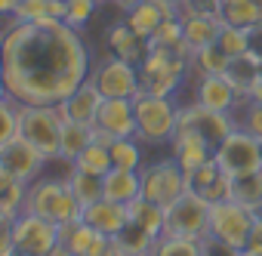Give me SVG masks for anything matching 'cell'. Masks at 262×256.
I'll use <instances>...</instances> for the list:
<instances>
[{
	"label": "cell",
	"instance_id": "cell-1",
	"mask_svg": "<svg viewBox=\"0 0 262 256\" xmlns=\"http://www.w3.org/2000/svg\"><path fill=\"white\" fill-rule=\"evenodd\" d=\"M80 31L65 22H10L4 34V93L22 105H59L90 80Z\"/></svg>",
	"mask_w": 262,
	"mask_h": 256
},
{
	"label": "cell",
	"instance_id": "cell-2",
	"mask_svg": "<svg viewBox=\"0 0 262 256\" xmlns=\"http://www.w3.org/2000/svg\"><path fill=\"white\" fill-rule=\"evenodd\" d=\"M191 71V50H167V47H151L148 56L139 65V83L142 93L151 96H173L185 74Z\"/></svg>",
	"mask_w": 262,
	"mask_h": 256
},
{
	"label": "cell",
	"instance_id": "cell-3",
	"mask_svg": "<svg viewBox=\"0 0 262 256\" xmlns=\"http://www.w3.org/2000/svg\"><path fill=\"white\" fill-rule=\"evenodd\" d=\"M25 210L37 213V216H43L56 225H65V222L80 219L83 204L77 201V195L71 191V182L65 176V179H37V182H31L28 195H25Z\"/></svg>",
	"mask_w": 262,
	"mask_h": 256
},
{
	"label": "cell",
	"instance_id": "cell-4",
	"mask_svg": "<svg viewBox=\"0 0 262 256\" xmlns=\"http://www.w3.org/2000/svg\"><path fill=\"white\" fill-rule=\"evenodd\" d=\"M136 108V139L145 145H161V142H173L176 123H179V108L170 96H151V93H139L133 99Z\"/></svg>",
	"mask_w": 262,
	"mask_h": 256
},
{
	"label": "cell",
	"instance_id": "cell-5",
	"mask_svg": "<svg viewBox=\"0 0 262 256\" xmlns=\"http://www.w3.org/2000/svg\"><path fill=\"white\" fill-rule=\"evenodd\" d=\"M62 126L65 117L59 105H25L19 120V136L47 155V161H59L62 152Z\"/></svg>",
	"mask_w": 262,
	"mask_h": 256
},
{
	"label": "cell",
	"instance_id": "cell-6",
	"mask_svg": "<svg viewBox=\"0 0 262 256\" xmlns=\"http://www.w3.org/2000/svg\"><path fill=\"white\" fill-rule=\"evenodd\" d=\"M219 161V167L231 176V179H241V176H250V173H259L262 170V139L253 136L250 130L237 126L225 136V142L216 148L213 155Z\"/></svg>",
	"mask_w": 262,
	"mask_h": 256
},
{
	"label": "cell",
	"instance_id": "cell-7",
	"mask_svg": "<svg viewBox=\"0 0 262 256\" xmlns=\"http://www.w3.org/2000/svg\"><path fill=\"white\" fill-rule=\"evenodd\" d=\"M210 210L213 204L204 201L194 191H185L173 207H167L164 216V234L173 238H207L210 234Z\"/></svg>",
	"mask_w": 262,
	"mask_h": 256
},
{
	"label": "cell",
	"instance_id": "cell-8",
	"mask_svg": "<svg viewBox=\"0 0 262 256\" xmlns=\"http://www.w3.org/2000/svg\"><path fill=\"white\" fill-rule=\"evenodd\" d=\"M142 173V198L155 201L158 207H173L185 191H188V182H185V170L170 158V161H158V164H148L139 170Z\"/></svg>",
	"mask_w": 262,
	"mask_h": 256
},
{
	"label": "cell",
	"instance_id": "cell-9",
	"mask_svg": "<svg viewBox=\"0 0 262 256\" xmlns=\"http://www.w3.org/2000/svg\"><path fill=\"white\" fill-rule=\"evenodd\" d=\"M176 130L198 133L204 142H210L213 148H219L225 142V136L231 130H237V120L231 117V111H216V108H207V105L194 102V105H182L179 108Z\"/></svg>",
	"mask_w": 262,
	"mask_h": 256
},
{
	"label": "cell",
	"instance_id": "cell-10",
	"mask_svg": "<svg viewBox=\"0 0 262 256\" xmlns=\"http://www.w3.org/2000/svg\"><path fill=\"white\" fill-rule=\"evenodd\" d=\"M90 80L99 87V93H102L105 99H136V96L142 93L139 65L126 62V59H117V56L102 59V62L90 71Z\"/></svg>",
	"mask_w": 262,
	"mask_h": 256
},
{
	"label": "cell",
	"instance_id": "cell-11",
	"mask_svg": "<svg viewBox=\"0 0 262 256\" xmlns=\"http://www.w3.org/2000/svg\"><path fill=\"white\" fill-rule=\"evenodd\" d=\"M253 222H256V213L250 207L237 204L234 198L222 201V204H213V210H210V238H216V241H222L234 250H244Z\"/></svg>",
	"mask_w": 262,
	"mask_h": 256
},
{
	"label": "cell",
	"instance_id": "cell-12",
	"mask_svg": "<svg viewBox=\"0 0 262 256\" xmlns=\"http://www.w3.org/2000/svg\"><path fill=\"white\" fill-rule=\"evenodd\" d=\"M10 231H13V241H16L19 253H31V256H50L62 244L59 225L37 216V213H28V210L13 219Z\"/></svg>",
	"mask_w": 262,
	"mask_h": 256
},
{
	"label": "cell",
	"instance_id": "cell-13",
	"mask_svg": "<svg viewBox=\"0 0 262 256\" xmlns=\"http://www.w3.org/2000/svg\"><path fill=\"white\" fill-rule=\"evenodd\" d=\"M47 164H50L47 155L40 148H34L28 139H22V136H16L10 142H0V170L22 179V182H28V185L40 176V170Z\"/></svg>",
	"mask_w": 262,
	"mask_h": 256
},
{
	"label": "cell",
	"instance_id": "cell-14",
	"mask_svg": "<svg viewBox=\"0 0 262 256\" xmlns=\"http://www.w3.org/2000/svg\"><path fill=\"white\" fill-rule=\"evenodd\" d=\"M185 182H188V191L201 195L204 201L210 204H222V201H231V188H234V179L219 167V161H207L204 167L185 173Z\"/></svg>",
	"mask_w": 262,
	"mask_h": 256
},
{
	"label": "cell",
	"instance_id": "cell-15",
	"mask_svg": "<svg viewBox=\"0 0 262 256\" xmlns=\"http://www.w3.org/2000/svg\"><path fill=\"white\" fill-rule=\"evenodd\" d=\"M102 102H105V96L99 93V87H96L93 80H86V83H80V87H77L65 102H59V111H62V117H65V120H71V123L96 126Z\"/></svg>",
	"mask_w": 262,
	"mask_h": 256
},
{
	"label": "cell",
	"instance_id": "cell-16",
	"mask_svg": "<svg viewBox=\"0 0 262 256\" xmlns=\"http://www.w3.org/2000/svg\"><path fill=\"white\" fill-rule=\"evenodd\" d=\"M96 126H102V130L111 133L114 139L136 136V108H133V99H105L102 108H99Z\"/></svg>",
	"mask_w": 262,
	"mask_h": 256
},
{
	"label": "cell",
	"instance_id": "cell-17",
	"mask_svg": "<svg viewBox=\"0 0 262 256\" xmlns=\"http://www.w3.org/2000/svg\"><path fill=\"white\" fill-rule=\"evenodd\" d=\"M105 44H108L111 56L126 59V62H133V65H142V59H145L148 50H151V44H148L142 34H136L133 28H129L126 19H120V22H114V25L108 28Z\"/></svg>",
	"mask_w": 262,
	"mask_h": 256
},
{
	"label": "cell",
	"instance_id": "cell-18",
	"mask_svg": "<svg viewBox=\"0 0 262 256\" xmlns=\"http://www.w3.org/2000/svg\"><path fill=\"white\" fill-rule=\"evenodd\" d=\"M179 19H182V34H185V44L191 50H201L207 44H216L225 22L216 16V13H194V10H179Z\"/></svg>",
	"mask_w": 262,
	"mask_h": 256
},
{
	"label": "cell",
	"instance_id": "cell-19",
	"mask_svg": "<svg viewBox=\"0 0 262 256\" xmlns=\"http://www.w3.org/2000/svg\"><path fill=\"white\" fill-rule=\"evenodd\" d=\"M173 16H179V10L170 7V4H164V0H142V4H136L129 13H123V19L129 22V28H133L136 34H142L145 40H148L167 19H173Z\"/></svg>",
	"mask_w": 262,
	"mask_h": 256
},
{
	"label": "cell",
	"instance_id": "cell-20",
	"mask_svg": "<svg viewBox=\"0 0 262 256\" xmlns=\"http://www.w3.org/2000/svg\"><path fill=\"white\" fill-rule=\"evenodd\" d=\"M213 155H216V148L210 142H204L198 133H188V130H176L173 133V161L185 173L204 167L207 161H213Z\"/></svg>",
	"mask_w": 262,
	"mask_h": 256
},
{
	"label": "cell",
	"instance_id": "cell-21",
	"mask_svg": "<svg viewBox=\"0 0 262 256\" xmlns=\"http://www.w3.org/2000/svg\"><path fill=\"white\" fill-rule=\"evenodd\" d=\"M237 99L241 96H237V90L231 87V80L225 74H204V77H198L194 102H201L207 108H216V111H231Z\"/></svg>",
	"mask_w": 262,
	"mask_h": 256
},
{
	"label": "cell",
	"instance_id": "cell-22",
	"mask_svg": "<svg viewBox=\"0 0 262 256\" xmlns=\"http://www.w3.org/2000/svg\"><path fill=\"white\" fill-rule=\"evenodd\" d=\"M80 219H83L86 225H93L96 231H102V234L114 238V234L126 225V204H117V201L102 198V201H96V204L83 207Z\"/></svg>",
	"mask_w": 262,
	"mask_h": 256
},
{
	"label": "cell",
	"instance_id": "cell-23",
	"mask_svg": "<svg viewBox=\"0 0 262 256\" xmlns=\"http://www.w3.org/2000/svg\"><path fill=\"white\" fill-rule=\"evenodd\" d=\"M105 185V198L117 201V204H129L142 195V173L139 170H123V167H111L102 176Z\"/></svg>",
	"mask_w": 262,
	"mask_h": 256
},
{
	"label": "cell",
	"instance_id": "cell-24",
	"mask_svg": "<svg viewBox=\"0 0 262 256\" xmlns=\"http://www.w3.org/2000/svg\"><path fill=\"white\" fill-rule=\"evenodd\" d=\"M114 241H117L123 256H151V250L158 244V234H151L142 222L129 219V213H126V225L114 234Z\"/></svg>",
	"mask_w": 262,
	"mask_h": 256
},
{
	"label": "cell",
	"instance_id": "cell-25",
	"mask_svg": "<svg viewBox=\"0 0 262 256\" xmlns=\"http://www.w3.org/2000/svg\"><path fill=\"white\" fill-rule=\"evenodd\" d=\"M25 195L28 182L0 170V219H4V225H13V219L25 210Z\"/></svg>",
	"mask_w": 262,
	"mask_h": 256
},
{
	"label": "cell",
	"instance_id": "cell-26",
	"mask_svg": "<svg viewBox=\"0 0 262 256\" xmlns=\"http://www.w3.org/2000/svg\"><path fill=\"white\" fill-rule=\"evenodd\" d=\"M259 74H262V62H259L256 56H250V53L234 56L231 65L225 68V77L231 80V87L237 90V96L247 99V102H250V90H253V83L259 80Z\"/></svg>",
	"mask_w": 262,
	"mask_h": 256
},
{
	"label": "cell",
	"instance_id": "cell-27",
	"mask_svg": "<svg viewBox=\"0 0 262 256\" xmlns=\"http://www.w3.org/2000/svg\"><path fill=\"white\" fill-rule=\"evenodd\" d=\"M216 16L234 28H250L262 22V10L256 7V0H216Z\"/></svg>",
	"mask_w": 262,
	"mask_h": 256
},
{
	"label": "cell",
	"instance_id": "cell-28",
	"mask_svg": "<svg viewBox=\"0 0 262 256\" xmlns=\"http://www.w3.org/2000/svg\"><path fill=\"white\" fill-rule=\"evenodd\" d=\"M231 65V56L219 47V40L216 44H207V47H201V50H194L191 53V68L204 77V74H225V68Z\"/></svg>",
	"mask_w": 262,
	"mask_h": 256
},
{
	"label": "cell",
	"instance_id": "cell-29",
	"mask_svg": "<svg viewBox=\"0 0 262 256\" xmlns=\"http://www.w3.org/2000/svg\"><path fill=\"white\" fill-rule=\"evenodd\" d=\"M68 182H71V191L77 195V201H80L83 207H90V204H96V201H102V198H105L102 176H96V173H86V170H77L74 164H71Z\"/></svg>",
	"mask_w": 262,
	"mask_h": 256
},
{
	"label": "cell",
	"instance_id": "cell-30",
	"mask_svg": "<svg viewBox=\"0 0 262 256\" xmlns=\"http://www.w3.org/2000/svg\"><path fill=\"white\" fill-rule=\"evenodd\" d=\"M90 142H93V126L65 120V126H62V152H59V161L74 164V158H77Z\"/></svg>",
	"mask_w": 262,
	"mask_h": 256
},
{
	"label": "cell",
	"instance_id": "cell-31",
	"mask_svg": "<svg viewBox=\"0 0 262 256\" xmlns=\"http://www.w3.org/2000/svg\"><path fill=\"white\" fill-rule=\"evenodd\" d=\"M74 167H77V170H86V173H96V176H105V173L114 167V161H111V148L93 139V142L74 158Z\"/></svg>",
	"mask_w": 262,
	"mask_h": 256
},
{
	"label": "cell",
	"instance_id": "cell-32",
	"mask_svg": "<svg viewBox=\"0 0 262 256\" xmlns=\"http://www.w3.org/2000/svg\"><path fill=\"white\" fill-rule=\"evenodd\" d=\"M151 256H207L204 253V238H173V234H161Z\"/></svg>",
	"mask_w": 262,
	"mask_h": 256
},
{
	"label": "cell",
	"instance_id": "cell-33",
	"mask_svg": "<svg viewBox=\"0 0 262 256\" xmlns=\"http://www.w3.org/2000/svg\"><path fill=\"white\" fill-rule=\"evenodd\" d=\"M231 198H234L237 204L250 207L253 213H259V210H262V170H259V173H250V176L234 179Z\"/></svg>",
	"mask_w": 262,
	"mask_h": 256
},
{
	"label": "cell",
	"instance_id": "cell-34",
	"mask_svg": "<svg viewBox=\"0 0 262 256\" xmlns=\"http://www.w3.org/2000/svg\"><path fill=\"white\" fill-rule=\"evenodd\" d=\"M111 161L114 167L123 170H142V148L136 136H126V139H114L111 142Z\"/></svg>",
	"mask_w": 262,
	"mask_h": 256
},
{
	"label": "cell",
	"instance_id": "cell-35",
	"mask_svg": "<svg viewBox=\"0 0 262 256\" xmlns=\"http://www.w3.org/2000/svg\"><path fill=\"white\" fill-rule=\"evenodd\" d=\"M99 4H102V0H65V25L74 28V31L86 28V22L99 10Z\"/></svg>",
	"mask_w": 262,
	"mask_h": 256
},
{
	"label": "cell",
	"instance_id": "cell-36",
	"mask_svg": "<svg viewBox=\"0 0 262 256\" xmlns=\"http://www.w3.org/2000/svg\"><path fill=\"white\" fill-rule=\"evenodd\" d=\"M22 102H16L13 96L4 93V105H0V114H4V133H0V142H10L19 136V120H22Z\"/></svg>",
	"mask_w": 262,
	"mask_h": 256
},
{
	"label": "cell",
	"instance_id": "cell-37",
	"mask_svg": "<svg viewBox=\"0 0 262 256\" xmlns=\"http://www.w3.org/2000/svg\"><path fill=\"white\" fill-rule=\"evenodd\" d=\"M219 47L234 59L241 53H247V28H234V25H225L222 34H219Z\"/></svg>",
	"mask_w": 262,
	"mask_h": 256
},
{
	"label": "cell",
	"instance_id": "cell-38",
	"mask_svg": "<svg viewBox=\"0 0 262 256\" xmlns=\"http://www.w3.org/2000/svg\"><path fill=\"white\" fill-rule=\"evenodd\" d=\"M244 130H250L253 136L262 139V102H247V111H244V120L237 123Z\"/></svg>",
	"mask_w": 262,
	"mask_h": 256
},
{
	"label": "cell",
	"instance_id": "cell-39",
	"mask_svg": "<svg viewBox=\"0 0 262 256\" xmlns=\"http://www.w3.org/2000/svg\"><path fill=\"white\" fill-rule=\"evenodd\" d=\"M244 256H262V210L256 213V222H253V228H250V238H247Z\"/></svg>",
	"mask_w": 262,
	"mask_h": 256
},
{
	"label": "cell",
	"instance_id": "cell-40",
	"mask_svg": "<svg viewBox=\"0 0 262 256\" xmlns=\"http://www.w3.org/2000/svg\"><path fill=\"white\" fill-rule=\"evenodd\" d=\"M204 253L207 256H244V250H234V247H228V244H222L210 234L204 238Z\"/></svg>",
	"mask_w": 262,
	"mask_h": 256
},
{
	"label": "cell",
	"instance_id": "cell-41",
	"mask_svg": "<svg viewBox=\"0 0 262 256\" xmlns=\"http://www.w3.org/2000/svg\"><path fill=\"white\" fill-rule=\"evenodd\" d=\"M247 53L262 62V22H256V25L247 28Z\"/></svg>",
	"mask_w": 262,
	"mask_h": 256
},
{
	"label": "cell",
	"instance_id": "cell-42",
	"mask_svg": "<svg viewBox=\"0 0 262 256\" xmlns=\"http://www.w3.org/2000/svg\"><path fill=\"white\" fill-rule=\"evenodd\" d=\"M16 253H19V247L13 241V231H10V225H4V231H0V256H16Z\"/></svg>",
	"mask_w": 262,
	"mask_h": 256
},
{
	"label": "cell",
	"instance_id": "cell-43",
	"mask_svg": "<svg viewBox=\"0 0 262 256\" xmlns=\"http://www.w3.org/2000/svg\"><path fill=\"white\" fill-rule=\"evenodd\" d=\"M19 4H22V0H0V13L13 19V13H16V7H19Z\"/></svg>",
	"mask_w": 262,
	"mask_h": 256
},
{
	"label": "cell",
	"instance_id": "cell-44",
	"mask_svg": "<svg viewBox=\"0 0 262 256\" xmlns=\"http://www.w3.org/2000/svg\"><path fill=\"white\" fill-rule=\"evenodd\" d=\"M111 4H114L120 13H129V10H133L136 4H142V0H111Z\"/></svg>",
	"mask_w": 262,
	"mask_h": 256
},
{
	"label": "cell",
	"instance_id": "cell-45",
	"mask_svg": "<svg viewBox=\"0 0 262 256\" xmlns=\"http://www.w3.org/2000/svg\"><path fill=\"white\" fill-rule=\"evenodd\" d=\"M250 102H262V74H259V80H256L253 90H250Z\"/></svg>",
	"mask_w": 262,
	"mask_h": 256
},
{
	"label": "cell",
	"instance_id": "cell-46",
	"mask_svg": "<svg viewBox=\"0 0 262 256\" xmlns=\"http://www.w3.org/2000/svg\"><path fill=\"white\" fill-rule=\"evenodd\" d=\"M164 4H170V7H176V10H182V7H185V0H164Z\"/></svg>",
	"mask_w": 262,
	"mask_h": 256
},
{
	"label": "cell",
	"instance_id": "cell-47",
	"mask_svg": "<svg viewBox=\"0 0 262 256\" xmlns=\"http://www.w3.org/2000/svg\"><path fill=\"white\" fill-rule=\"evenodd\" d=\"M16 256H31V253H16Z\"/></svg>",
	"mask_w": 262,
	"mask_h": 256
},
{
	"label": "cell",
	"instance_id": "cell-48",
	"mask_svg": "<svg viewBox=\"0 0 262 256\" xmlns=\"http://www.w3.org/2000/svg\"><path fill=\"white\" fill-rule=\"evenodd\" d=\"M102 4H105V0H102ZM108 4H111V0H108Z\"/></svg>",
	"mask_w": 262,
	"mask_h": 256
}]
</instances>
